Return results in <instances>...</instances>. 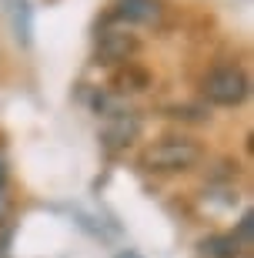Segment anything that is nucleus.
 Here are the masks:
<instances>
[{"instance_id": "1", "label": "nucleus", "mask_w": 254, "mask_h": 258, "mask_svg": "<svg viewBox=\"0 0 254 258\" xmlns=\"http://www.w3.org/2000/svg\"><path fill=\"white\" fill-rule=\"evenodd\" d=\"M201 141L188 138V134H167L160 141L147 144L141 151V168L144 171H157V174H171V171H188L201 161Z\"/></svg>"}, {"instance_id": "2", "label": "nucleus", "mask_w": 254, "mask_h": 258, "mask_svg": "<svg viewBox=\"0 0 254 258\" xmlns=\"http://www.w3.org/2000/svg\"><path fill=\"white\" fill-rule=\"evenodd\" d=\"M247 91H251V81L237 64H221L207 71L201 81V97L217 107H237L247 97Z\"/></svg>"}, {"instance_id": "3", "label": "nucleus", "mask_w": 254, "mask_h": 258, "mask_svg": "<svg viewBox=\"0 0 254 258\" xmlns=\"http://www.w3.org/2000/svg\"><path fill=\"white\" fill-rule=\"evenodd\" d=\"M141 40L134 37L131 30L124 27H107L97 37V47H94V60L97 64H131V57L137 54Z\"/></svg>"}, {"instance_id": "4", "label": "nucleus", "mask_w": 254, "mask_h": 258, "mask_svg": "<svg viewBox=\"0 0 254 258\" xmlns=\"http://www.w3.org/2000/svg\"><path fill=\"white\" fill-rule=\"evenodd\" d=\"M137 131H141V117L134 114V111H117V114L107 117V124H104V131H101V141L107 144L111 151H117L124 144H131L134 138H137Z\"/></svg>"}, {"instance_id": "5", "label": "nucleus", "mask_w": 254, "mask_h": 258, "mask_svg": "<svg viewBox=\"0 0 254 258\" xmlns=\"http://www.w3.org/2000/svg\"><path fill=\"white\" fill-rule=\"evenodd\" d=\"M114 17L127 20V24H144V27H154L164 17V4L160 0H117L114 4Z\"/></svg>"}, {"instance_id": "6", "label": "nucleus", "mask_w": 254, "mask_h": 258, "mask_svg": "<svg viewBox=\"0 0 254 258\" xmlns=\"http://www.w3.org/2000/svg\"><path fill=\"white\" fill-rule=\"evenodd\" d=\"M114 84H117V91H147V87H151V74H147L144 67L127 64L121 74L114 77Z\"/></svg>"}, {"instance_id": "7", "label": "nucleus", "mask_w": 254, "mask_h": 258, "mask_svg": "<svg viewBox=\"0 0 254 258\" xmlns=\"http://www.w3.org/2000/svg\"><path fill=\"white\" fill-rule=\"evenodd\" d=\"M201 248L207 258H237V238L234 235H211Z\"/></svg>"}, {"instance_id": "8", "label": "nucleus", "mask_w": 254, "mask_h": 258, "mask_svg": "<svg viewBox=\"0 0 254 258\" xmlns=\"http://www.w3.org/2000/svg\"><path fill=\"white\" fill-rule=\"evenodd\" d=\"M251 211H244V215H241V225H237V235H241V238H251ZM234 235V238H237Z\"/></svg>"}, {"instance_id": "9", "label": "nucleus", "mask_w": 254, "mask_h": 258, "mask_svg": "<svg viewBox=\"0 0 254 258\" xmlns=\"http://www.w3.org/2000/svg\"><path fill=\"white\" fill-rule=\"evenodd\" d=\"M4 178H7V164H4V158H0V184H4Z\"/></svg>"}, {"instance_id": "10", "label": "nucleus", "mask_w": 254, "mask_h": 258, "mask_svg": "<svg viewBox=\"0 0 254 258\" xmlns=\"http://www.w3.org/2000/svg\"><path fill=\"white\" fill-rule=\"evenodd\" d=\"M0 205H4V195H0Z\"/></svg>"}, {"instance_id": "11", "label": "nucleus", "mask_w": 254, "mask_h": 258, "mask_svg": "<svg viewBox=\"0 0 254 258\" xmlns=\"http://www.w3.org/2000/svg\"><path fill=\"white\" fill-rule=\"evenodd\" d=\"M237 258H247V255H237Z\"/></svg>"}]
</instances>
